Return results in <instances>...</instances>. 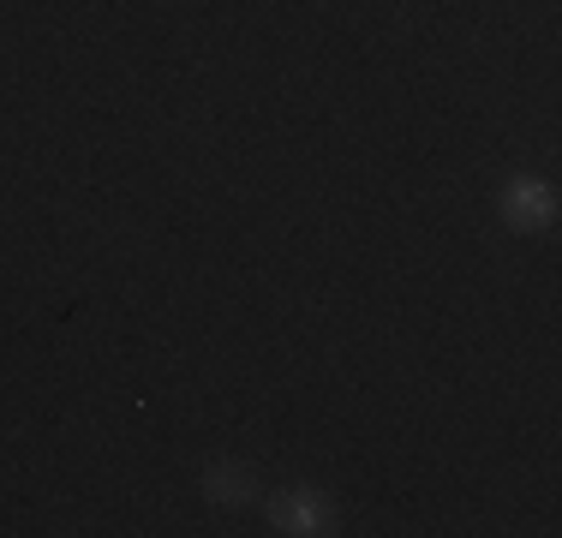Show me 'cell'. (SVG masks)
<instances>
[{
  "label": "cell",
  "instance_id": "obj_1",
  "mask_svg": "<svg viewBox=\"0 0 562 538\" xmlns=\"http://www.w3.org/2000/svg\"><path fill=\"white\" fill-rule=\"evenodd\" d=\"M503 215H508V227H520V234H544V227L557 222V192L544 180H532V173H520V180H508V192H503Z\"/></svg>",
  "mask_w": 562,
  "mask_h": 538
},
{
  "label": "cell",
  "instance_id": "obj_2",
  "mask_svg": "<svg viewBox=\"0 0 562 538\" xmlns=\"http://www.w3.org/2000/svg\"><path fill=\"white\" fill-rule=\"evenodd\" d=\"M270 520H276V533H293V538H317V533H329V503L317 491H281L276 496V508H270Z\"/></svg>",
  "mask_w": 562,
  "mask_h": 538
},
{
  "label": "cell",
  "instance_id": "obj_3",
  "mask_svg": "<svg viewBox=\"0 0 562 538\" xmlns=\"http://www.w3.org/2000/svg\"><path fill=\"white\" fill-rule=\"evenodd\" d=\"M204 496H210V503H222V508L251 503V473H246V467H234V461H216L204 473Z\"/></svg>",
  "mask_w": 562,
  "mask_h": 538
}]
</instances>
